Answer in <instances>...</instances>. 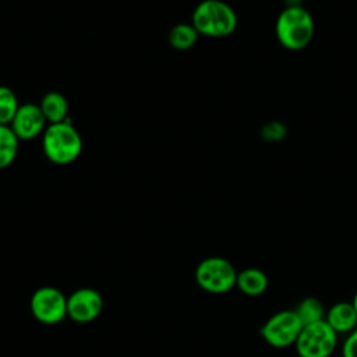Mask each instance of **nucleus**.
Masks as SVG:
<instances>
[{"instance_id": "nucleus-1", "label": "nucleus", "mask_w": 357, "mask_h": 357, "mask_svg": "<svg viewBox=\"0 0 357 357\" xmlns=\"http://www.w3.org/2000/svg\"><path fill=\"white\" fill-rule=\"evenodd\" d=\"M84 149V141L79 131L70 119L47 124L42 134V151L45 158L57 166L74 163Z\"/></svg>"}, {"instance_id": "nucleus-2", "label": "nucleus", "mask_w": 357, "mask_h": 357, "mask_svg": "<svg viewBox=\"0 0 357 357\" xmlns=\"http://www.w3.org/2000/svg\"><path fill=\"white\" fill-rule=\"evenodd\" d=\"M191 24L199 35L208 38H226L238 24L234 8L223 0H202L191 15Z\"/></svg>"}, {"instance_id": "nucleus-3", "label": "nucleus", "mask_w": 357, "mask_h": 357, "mask_svg": "<svg viewBox=\"0 0 357 357\" xmlns=\"http://www.w3.org/2000/svg\"><path fill=\"white\" fill-rule=\"evenodd\" d=\"M314 20L308 10L301 6H287L278 15L275 33L279 43L287 50H301L314 38Z\"/></svg>"}, {"instance_id": "nucleus-4", "label": "nucleus", "mask_w": 357, "mask_h": 357, "mask_svg": "<svg viewBox=\"0 0 357 357\" xmlns=\"http://www.w3.org/2000/svg\"><path fill=\"white\" fill-rule=\"evenodd\" d=\"M237 269L223 257H208L195 268L197 284L212 294H225L236 287Z\"/></svg>"}, {"instance_id": "nucleus-5", "label": "nucleus", "mask_w": 357, "mask_h": 357, "mask_svg": "<svg viewBox=\"0 0 357 357\" xmlns=\"http://www.w3.org/2000/svg\"><path fill=\"white\" fill-rule=\"evenodd\" d=\"M303 326L294 310H280L262 324L259 335L271 347L287 349L294 346Z\"/></svg>"}, {"instance_id": "nucleus-6", "label": "nucleus", "mask_w": 357, "mask_h": 357, "mask_svg": "<svg viewBox=\"0 0 357 357\" xmlns=\"http://www.w3.org/2000/svg\"><path fill=\"white\" fill-rule=\"evenodd\" d=\"M337 337L339 335L324 319L304 325L294 349L298 357H331L337 346Z\"/></svg>"}, {"instance_id": "nucleus-7", "label": "nucleus", "mask_w": 357, "mask_h": 357, "mask_svg": "<svg viewBox=\"0 0 357 357\" xmlns=\"http://www.w3.org/2000/svg\"><path fill=\"white\" fill-rule=\"evenodd\" d=\"M32 315L42 324L54 325L67 317V297L53 286L36 289L31 297Z\"/></svg>"}, {"instance_id": "nucleus-8", "label": "nucleus", "mask_w": 357, "mask_h": 357, "mask_svg": "<svg viewBox=\"0 0 357 357\" xmlns=\"http://www.w3.org/2000/svg\"><path fill=\"white\" fill-rule=\"evenodd\" d=\"M103 310L102 294L92 287L77 289L67 297V317L79 324L96 319Z\"/></svg>"}, {"instance_id": "nucleus-9", "label": "nucleus", "mask_w": 357, "mask_h": 357, "mask_svg": "<svg viewBox=\"0 0 357 357\" xmlns=\"http://www.w3.org/2000/svg\"><path fill=\"white\" fill-rule=\"evenodd\" d=\"M10 127L20 141H32L43 134L47 127V121L39 105L22 103L11 120Z\"/></svg>"}, {"instance_id": "nucleus-10", "label": "nucleus", "mask_w": 357, "mask_h": 357, "mask_svg": "<svg viewBox=\"0 0 357 357\" xmlns=\"http://www.w3.org/2000/svg\"><path fill=\"white\" fill-rule=\"evenodd\" d=\"M326 324L337 335H349L357 328V314L351 301H339L326 310Z\"/></svg>"}, {"instance_id": "nucleus-11", "label": "nucleus", "mask_w": 357, "mask_h": 357, "mask_svg": "<svg viewBox=\"0 0 357 357\" xmlns=\"http://www.w3.org/2000/svg\"><path fill=\"white\" fill-rule=\"evenodd\" d=\"M236 287L248 297H258L268 290L269 278L259 268H245L237 273Z\"/></svg>"}, {"instance_id": "nucleus-12", "label": "nucleus", "mask_w": 357, "mask_h": 357, "mask_svg": "<svg viewBox=\"0 0 357 357\" xmlns=\"http://www.w3.org/2000/svg\"><path fill=\"white\" fill-rule=\"evenodd\" d=\"M39 107L47 124L60 123L68 119V102L66 96L57 91L46 92L39 102Z\"/></svg>"}, {"instance_id": "nucleus-13", "label": "nucleus", "mask_w": 357, "mask_h": 357, "mask_svg": "<svg viewBox=\"0 0 357 357\" xmlns=\"http://www.w3.org/2000/svg\"><path fill=\"white\" fill-rule=\"evenodd\" d=\"M199 38L198 31L192 26V24H187V22H180L176 24L167 35V40L169 45L176 49V50H188L191 49L197 40Z\"/></svg>"}, {"instance_id": "nucleus-14", "label": "nucleus", "mask_w": 357, "mask_h": 357, "mask_svg": "<svg viewBox=\"0 0 357 357\" xmlns=\"http://www.w3.org/2000/svg\"><path fill=\"white\" fill-rule=\"evenodd\" d=\"M20 139L10 126L0 124V170L11 166L18 155Z\"/></svg>"}, {"instance_id": "nucleus-15", "label": "nucleus", "mask_w": 357, "mask_h": 357, "mask_svg": "<svg viewBox=\"0 0 357 357\" xmlns=\"http://www.w3.org/2000/svg\"><path fill=\"white\" fill-rule=\"evenodd\" d=\"M294 311L303 325H310V324L324 321L325 315H326V308H325L324 303L319 298L312 297V296L304 297L297 304Z\"/></svg>"}, {"instance_id": "nucleus-16", "label": "nucleus", "mask_w": 357, "mask_h": 357, "mask_svg": "<svg viewBox=\"0 0 357 357\" xmlns=\"http://www.w3.org/2000/svg\"><path fill=\"white\" fill-rule=\"evenodd\" d=\"M18 107L20 102L14 91L6 85H0V124L10 126Z\"/></svg>"}, {"instance_id": "nucleus-17", "label": "nucleus", "mask_w": 357, "mask_h": 357, "mask_svg": "<svg viewBox=\"0 0 357 357\" xmlns=\"http://www.w3.org/2000/svg\"><path fill=\"white\" fill-rule=\"evenodd\" d=\"M286 127L284 124L279 123V121H271L268 124H265L261 130V135L265 141L268 142H278L282 141L286 137Z\"/></svg>"}, {"instance_id": "nucleus-18", "label": "nucleus", "mask_w": 357, "mask_h": 357, "mask_svg": "<svg viewBox=\"0 0 357 357\" xmlns=\"http://www.w3.org/2000/svg\"><path fill=\"white\" fill-rule=\"evenodd\" d=\"M340 351L342 357H357V328L346 335Z\"/></svg>"}, {"instance_id": "nucleus-19", "label": "nucleus", "mask_w": 357, "mask_h": 357, "mask_svg": "<svg viewBox=\"0 0 357 357\" xmlns=\"http://www.w3.org/2000/svg\"><path fill=\"white\" fill-rule=\"evenodd\" d=\"M351 304H353V307H354V310H356V314H357V291H356V293H354V296H353Z\"/></svg>"}]
</instances>
